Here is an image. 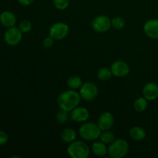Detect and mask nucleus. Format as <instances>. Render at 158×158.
Returning a JSON list of instances; mask_svg holds the SVG:
<instances>
[{
	"label": "nucleus",
	"mask_w": 158,
	"mask_h": 158,
	"mask_svg": "<svg viewBox=\"0 0 158 158\" xmlns=\"http://www.w3.org/2000/svg\"><path fill=\"white\" fill-rule=\"evenodd\" d=\"M81 97L80 93L75 89H69L61 93L57 98V104L60 109L71 112L74 108L79 106Z\"/></svg>",
	"instance_id": "obj_1"
},
{
	"label": "nucleus",
	"mask_w": 158,
	"mask_h": 158,
	"mask_svg": "<svg viewBox=\"0 0 158 158\" xmlns=\"http://www.w3.org/2000/svg\"><path fill=\"white\" fill-rule=\"evenodd\" d=\"M102 131L97 123L85 122L79 129V134L82 139L87 141L96 140L100 137Z\"/></svg>",
	"instance_id": "obj_2"
},
{
	"label": "nucleus",
	"mask_w": 158,
	"mask_h": 158,
	"mask_svg": "<svg viewBox=\"0 0 158 158\" xmlns=\"http://www.w3.org/2000/svg\"><path fill=\"white\" fill-rule=\"evenodd\" d=\"M129 152V144L123 139H115L107 148V154L112 158H123Z\"/></svg>",
	"instance_id": "obj_3"
},
{
	"label": "nucleus",
	"mask_w": 158,
	"mask_h": 158,
	"mask_svg": "<svg viewBox=\"0 0 158 158\" xmlns=\"http://www.w3.org/2000/svg\"><path fill=\"white\" fill-rule=\"evenodd\" d=\"M67 153L72 158H87L90 154V149L85 142L75 140L69 143Z\"/></svg>",
	"instance_id": "obj_4"
},
{
	"label": "nucleus",
	"mask_w": 158,
	"mask_h": 158,
	"mask_svg": "<svg viewBox=\"0 0 158 158\" xmlns=\"http://www.w3.org/2000/svg\"><path fill=\"white\" fill-rule=\"evenodd\" d=\"M93 29L98 33H103L110 30L111 25V19L105 15H100L96 16L91 23Z\"/></svg>",
	"instance_id": "obj_5"
},
{
	"label": "nucleus",
	"mask_w": 158,
	"mask_h": 158,
	"mask_svg": "<svg viewBox=\"0 0 158 158\" xmlns=\"http://www.w3.org/2000/svg\"><path fill=\"white\" fill-rule=\"evenodd\" d=\"M98 87L92 82H86L80 89V97L86 101H93L95 100L98 96Z\"/></svg>",
	"instance_id": "obj_6"
},
{
	"label": "nucleus",
	"mask_w": 158,
	"mask_h": 158,
	"mask_svg": "<svg viewBox=\"0 0 158 158\" xmlns=\"http://www.w3.org/2000/svg\"><path fill=\"white\" fill-rule=\"evenodd\" d=\"M69 32V28L64 23H56L49 29V35L55 40H62L66 38Z\"/></svg>",
	"instance_id": "obj_7"
},
{
	"label": "nucleus",
	"mask_w": 158,
	"mask_h": 158,
	"mask_svg": "<svg viewBox=\"0 0 158 158\" xmlns=\"http://www.w3.org/2000/svg\"><path fill=\"white\" fill-rule=\"evenodd\" d=\"M23 39V32L20 30L19 28L13 27L8 28L4 34L5 42L9 46H16Z\"/></svg>",
	"instance_id": "obj_8"
},
{
	"label": "nucleus",
	"mask_w": 158,
	"mask_h": 158,
	"mask_svg": "<svg viewBox=\"0 0 158 158\" xmlns=\"http://www.w3.org/2000/svg\"><path fill=\"white\" fill-rule=\"evenodd\" d=\"M113 76L117 77H125L129 74L130 66L126 62L122 60H117L112 63L110 66Z\"/></svg>",
	"instance_id": "obj_9"
},
{
	"label": "nucleus",
	"mask_w": 158,
	"mask_h": 158,
	"mask_svg": "<svg viewBox=\"0 0 158 158\" xmlns=\"http://www.w3.org/2000/svg\"><path fill=\"white\" fill-rule=\"evenodd\" d=\"M70 117L77 123H85L89 117V112L86 107L77 106L70 112Z\"/></svg>",
	"instance_id": "obj_10"
},
{
	"label": "nucleus",
	"mask_w": 158,
	"mask_h": 158,
	"mask_svg": "<svg viewBox=\"0 0 158 158\" xmlns=\"http://www.w3.org/2000/svg\"><path fill=\"white\" fill-rule=\"evenodd\" d=\"M114 123V117L110 112L102 113L98 117L97 120V124L100 127L101 131H106V130H110L113 125Z\"/></svg>",
	"instance_id": "obj_11"
},
{
	"label": "nucleus",
	"mask_w": 158,
	"mask_h": 158,
	"mask_svg": "<svg viewBox=\"0 0 158 158\" xmlns=\"http://www.w3.org/2000/svg\"><path fill=\"white\" fill-rule=\"evenodd\" d=\"M143 31L148 37L154 40L158 39V19H153L145 23Z\"/></svg>",
	"instance_id": "obj_12"
},
{
	"label": "nucleus",
	"mask_w": 158,
	"mask_h": 158,
	"mask_svg": "<svg viewBox=\"0 0 158 158\" xmlns=\"http://www.w3.org/2000/svg\"><path fill=\"white\" fill-rule=\"evenodd\" d=\"M143 97L148 101H152L158 97V85L154 82L146 83L143 88Z\"/></svg>",
	"instance_id": "obj_13"
},
{
	"label": "nucleus",
	"mask_w": 158,
	"mask_h": 158,
	"mask_svg": "<svg viewBox=\"0 0 158 158\" xmlns=\"http://www.w3.org/2000/svg\"><path fill=\"white\" fill-rule=\"evenodd\" d=\"M0 23L5 27H13L16 23V17L13 12L10 11H4L0 14Z\"/></svg>",
	"instance_id": "obj_14"
},
{
	"label": "nucleus",
	"mask_w": 158,
	"mask_h": 158,
	"mask_svg": "<svg viewBox=\"0 0 158 158\" xmlns=\"http://www.w3.org/2000/svg\"><path fill=\"white\" fill-rule=\"evenodd\" d=\"M130 137L132 140L135 141H141L147 137V133L144 130L140 127H133L129 131Z\"/></svg>",
	"instance_id": "obj_15"
},
{
	"label": "nucleus",
	"mask_w": 158,
	"mask_h": 158,
	"mask_svg": "<svg viewBox=\"0 0 158 158\" xmlns=\"http://www.w3.org/2000/svg\"><path fill=\"white\" fill-rule=\"evenodd\" d=\"M77 134L72 128H66L64 129L60 134V138L63 142L70 143L77 140Z\"/></svg>",
	"instance_id": "obj_16"
},
{
	"label": "nucleus",
	"mask_w": 158,
	"mask_h": 158,
	"mask_svg": "<svg viewBox=\"0 0 158 158\" xmlns=\"http://www.w3.org/2000/svg\"><path fill=\"white\" fill-rule=\"evenodd\" d=\"M106 143L100 141H95L92 145V152L97 157H104L107 154V148Z\"/></svg>",
	"instance_id": "obj_17"
},
{
	"label": "nucleus",
	"mask_w": 158,
	"mask_h": 158,
	"mask_svg": "<svg viewBox=\"0 0 158 158\" xmlns=\"http://www.w3.org/2000/svg\"><path fill=\"white\" fill-rule=\"evenodd\" d=\"M83 84V80L78 76H71L67 80V86L71 89H80Z\"/></svg>",
	"instance_id": "obj_18"
},
{
	"label": "nucleus",
	"mask_w": 158,
	"mask_h": 158,
	"mask_svg": "<svg viewBox=\"0 0 158 158\" xmlns=\"http://www.w3.org/2000/svg\"><path fill=\"white\" fill-rule=\"evenodd\" d=\"M148 100L145 97H139L134 101V108L137 112H143L148 106Z\"/></svg>",
	"instance_id": "obj_19"
},
{
	"label": "nucleus",
	"mask_w": 158,
	"mask_h": 158,
	"mask_svg": "<svg viewBox=\"0 0 158 158\" xmlns=\"http://www.w3.org/2000/svg\"><path fill=\"white\" fill-rule=\"evenodd\" d=\"M97 75L99 80H101V81H107V80H110V78L113 76V73L110 68L103 67L100 68V69L97 71Z\"/></svg>",
	"instance_id": "obj_20"
},
{
	"label": "nucleus",
	"mask_w": 158,
	"mask_h": 158,
	"mask_svg": "<svg viewBox=\"0 0 158 158\" xmlns=\"http://www.w3.org/2000/svg\"><path fill=\"white\" fill-rule=\"evenodd\" d=\"M100 140L106 144H110L114 140H115V135L112 131L110 130H106V131H102L101 134L100 136Z\"/></svg>",
	"instance_id": "obj_21"
},
{
	"label": "nucleus",
	"mask_w": 158,
	"mask_h": 158,
	"mask_svg": "<svg viewBox=\"0 0 158 158\" xmlns=\"http://www.w3.org/2000/svg\"><path fill=\"white\" fill-rule=\"evenodd\" d=\"M111 25L114 29L120 30L125 26V20L122 17H114L111 19Z\"/></svg>",
	"instance_id": "obj_22"
},
{
	"label": "nucleus",
	"mask_w": 158,
	"mask_h": 158,
	"mask_svg": "<svg viewBox=\"0 0 158 158\" xmlns=\"http://www.w3.org/2000/svg\"><path fill=\"white\" fill-rule=\"evenodd\" d=\"M67 111L63 110L60 109V110L57 113L56 116V121L58 122L60 124H63V123H66L67 121L68 118H69V115H68Z\"/></svg>",
	"instance_id": "obj_23"
},
{
	"label": "nucleus",
	"mask_w": 158,
	"mask_h": 158,
	"mask_svg": "<svg viewBox=\"0 0 158 158\" xmlns=\"http://www.w3.org/2000/svg\"><path fill=\"white\" fill-rule=\"evenodd\" d=\"M53 4L59 10H64L69 6V0H53Z\"/></svg>",
	"instance_id": "obj_24"
},
{
	"label": "nucleus",
	"mask_w": 158,
	"mask_h": 158,
	"mask_svg": "<svg viewBox=\"0 0 158 158\" xmlns=\"http://www.w3.org/2000/svg\"><path fill=\"white\" fill-rule=\"evenodd\" d=\"M19 28L23 33H26L32 29V23L29 20H23L19 23Z\"/></svg>",
	"instance_id": "obj_25"
},
{
	"label": "nucleus",
	"mask_w": 158,
	"mask_h": 158,
	"mask_svg": "<svg viewBox=\"0 0 158 158\" xmlns=\"http://www.w3.org/2000/svg\"><path fill=\"white\" fill-rule=\"evenodd\" d=\"M54 43H55V40L52 38V36H47L43 40V45L46 49H49V48L52 47L54 45Z\"/></svg>",
	"instance_id": "obj_26"
},
{
	"label": "nucleus",
	"mask_w": 158,
	"mask_h": 158,
	"mask_svg": "<svg viewBox=\"0 0 158 158\" xmlns=\"http://www.w3.org/2000/svg\"><path fill=\"white\" fill-rule=\"evenodd\" d=\"M9 140V137L5 131H0V146L6 144Z\"/></svg>",
	"instance_id": "obj_27"
},
{
	"label": "nucleus",
	"mask_w": 158,
	"mask_h": 158,
	"mask_svg": "<svg viewBox=\"0 0 158 158\" xmlns=\"http://www.w3.org/2000/svg\"><path fill=\"white\" fill-rule=\"evenodd\" d=\"M17 1H18L19 3L21 4L22 6H27L32 4V3L34 2V0H17Z\"/></svg>",
	"instance_id": "obj_28"
}]
</instances>
